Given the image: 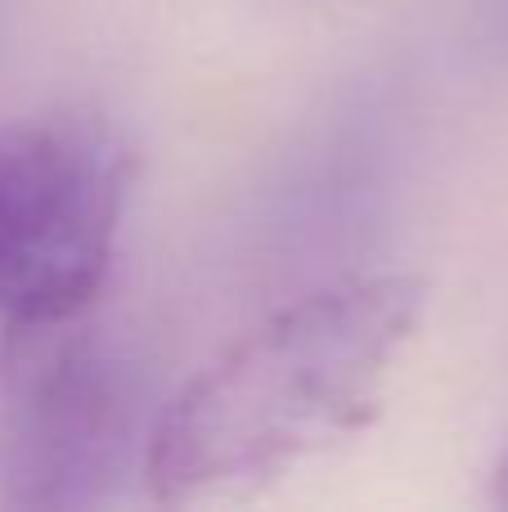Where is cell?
I'll return each mask as SVG.
<instances>
[{
	"label": "cell",
	"mask_w": 508,
	"mask_h": 512,
	"mask_svg": "<svg viewBox=\"0 0 508 512\" xmlns=\"http://www.w3.org/2000/svg\"><path fill=\"white\" fill-rule=\"evenodd\" d=\"M495 504L508 508V459L500 463V472H495Z\"/></svg>",
	"instance_id": "obj_4"
},
{
	"label": "cell",
	"mask_w": 508,
	"mask_h": 512,
	"mask_svg": "<svg viewBox=\"0 0 508 512\" xmlns=\"http://www.w3.org/2000/svg\"><path fill=\"white\" fill-rule=\"evenodd\" d=\"M135 153L86 108L0 122V319L50 328L104 297Z\"/></svg>",
	"instance_id": "obj_2"
},
{
	"label": "cell",
	"mask_w": 508,
	"mask_h": 512,
	"mask_svg": "<svg viewBox=\"0 0 508 512\" xmlns=\"http://www.w3.org/2000/svg\"><path fill=\"white\" fill-rule=\"evenodd\" d=\"M414 274H360L275 310L158 414L144 481L158 504L243 499L365 432L423 319Z\"/></svg>",
	"instance_id": "obj_1"
},
{
	"label": "cell",
	"mask_w": 508,
	"mask_h": 512,
	"mask_svg": "<svg viewBox=\"0 0 508 512\" xmlns=\"http://www.w3.org/2000/svg\"><path fill=\"white\" fill-rule=\"evenodd\" d=\"M122 373L90 337V315L5 328V477L27 508L99 499L126 454Z\"/></svg>",
	"instance_id": "obj_3"
}]
</instances>
